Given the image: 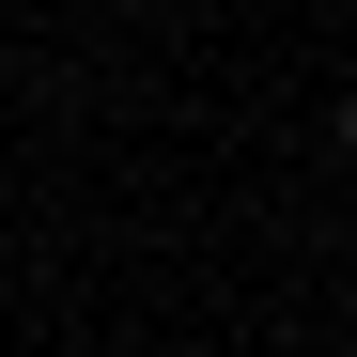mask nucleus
<instances>
[{
	"instance_id": "f257e3e1",
	"label": "nucleus",
	"mask_w": 357,
	"mask_h": 357,
	"mask_svg": "<svg viewBox=\"0 0 357 357\" xmlns=\"http://www.w3.org/2000/svg\"><path fill=\"white\" fill-rule=\"evenodd\" d=\"M342 155H357V93H342Z\"/></svg>"
}]
</instances>
